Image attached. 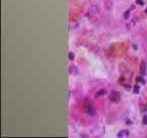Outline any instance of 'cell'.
Listing matches in <instances>:
<instances>
[{"label":"cell","mask_w":147,"mask_h":138,"mask_svg":"<svg viewBox=\"0 0 147 138\" xmlns=\"http://www.w3.org/2000/svg\"><path fill=\"white\" fill-rule=\"evenodd\" d=\"M130 12H131V8H130L129 10H127V11L124 13V18H125V19H129V15H130Z\"/></svg>","instance_id":"6"},{"label":"cell","mask_w":147,"mask_h":138,"mask_svg":"<svg viewBox=\"0 0 147 138\" xmlns=\"http://www.w3.org/2000/svg\"><path fill=\"white\" fill-rule=\"evenodd\" d=\"M106 92H107V90H106V89H101V90H100V91H99V92H98V93L96 94V96L98 97V96H101V95H104V94H105Z\"/></svg>","instance_id":"5"},{"label":"cell","mask_w":147,"mask_h":138,"mask_svg":"<svg viewBox=\"0 0 147 138\" xmlns=\"http://www.w3.org/2000/svg\"><path fill=\"white\" fill-rule=\"evenodd\" d=\"M68 58H69V60H74V58H75V54H74L72 52H69L68 53Z\"/></svg>","instance_id":"7"},{"label":"cell","mask_w":147,"mask_h":138,"mask_svg":"<svg viewBox=\"0 0 147 138\" xmlns=\"http://www.w3.org/2000/svg\"><path fill=\"white\" fill-rule=\"evenodd\" d=\"M117 136L119 137H127V136H129V131L128 130H122L117 133Z\"/></svg>","instance_id":"4"},{"label":"cell","mask_w":147,"mask_h":138,"mask_svg":"<svg viewBox=\"0 0 147 138\" xmlns=\"http://www.w3.org/2000/svg\"><path fill=\"white\" fill-rule=\"evenodd\" d=\"M84 108H85V112L87 113V115H89L90 117H94L95 116V109L93 108L91 102H89V100H86L85 103H84Z\"/></svg>","instance_id":"1"},{"label":"cell","mask_w":147,"mask_h":138,"mask_svg":"<svg viewBox=\"0 0 147 138\" xmlns=\"http://www.w3.org/2000/svg\"><path fill=\"white\" fill-rule=\"evenodd\" d=\"M143 125H147V116L143 117Z\"/></svg>","instance_id":"9"},{"label":"cell","mask_w":147,"mask_h":138,"mask_svg":"<svg viewBox=\"0 0 147 138\" xmlns=\"http://www.w3.org/2000/svg\"><path fill=\"white\" fill-rule=\"evenodd\" d=\"M140 73L142 76H145L146 74V63L144 61L141 62V67H140Z\"/></svg>","instance_id":"3"},{"label":"cell","mask_w":147,"mask_h":138,"mask_svg":"<svg viewBox=\"0 0 147 138\" xmlns=\"http://www.w3.org/2000/svg\"><path fill=\"white\" fill-rule=\"evenodd\" d=\"M109 99L113 102H119L121 100V94L117 91H112L109 95Z\"/></svg>","instance_id":"2"},{"label":"cell","mask_w":147,"mask_h":138,"mask_svg":"<svg viewBox=\"0 0 147 138\" xmlns=\"http://www.w3.org/2000/svg\"><path fill=\"white\" fill-rule=\"evenodd\" d=\"M137 80H138V81H140V82H142V84H145V81H144L142 78H138Z\"/></svg>","instance_id":"10"},{"label":"cell","mask_w":147,"mask_h":138,"mask_svg":"<svg viewBox=\"0 0 147 138\" xmlns=\"http://www.w3.org/2000/svg\"><path fill=\"white\" fill-rule=\"evenodd\" d=\"M137 3H138V4H141V5L143 4V2H142V0H137Z\"/></svg>","instance_id":"11"},{"label":"cell","mask_w":147,"mask_h":138,"mask_svg":"<svg viewBox=\"0 0 147 138\" xmlns=\"http://www.w3.org/2000/svg\"><path fill=\"white\" fill-rule=\"evenodd\" d=\"M145 11H146V13H147V8H146V10H145Z\"/></svg>","instance_id":"12"},{"label":"cell","mask_w":147,"mask_h":138,"mask_svg":"<svg viewBox=\"0 0 147 138\" xmlns=\"http://www.w3.org/2000/svg\"><path fill=\"white\" fill-rule=\"evenodd\" d=\"M139 90H140L139 86H138V85H136V86H135V88H134V92H135V93H139Z\"/></svg>","instance_id":"8"}]
</instances>
